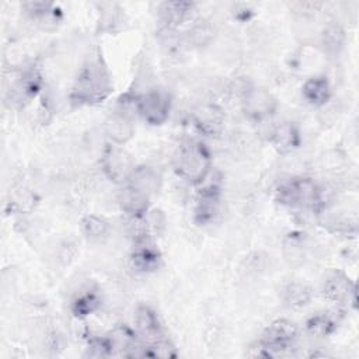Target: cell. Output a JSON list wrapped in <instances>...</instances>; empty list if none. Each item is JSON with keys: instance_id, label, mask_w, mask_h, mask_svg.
I'll return each instance as SVG.
<instances>
[{"instance_id": "ffe728a7", "label": "cell", "mask_w": 359, "mask_h": 359, "mask_svg": "<svg viewBox=\"0 0 359 359\" xmlns=\"http://www.w3.org/2000/svg\"><path fill=\"white\" fill-rule=\"evenodd\" d=\"M101 307V294L95 286L83 287L74 294L70 303V311L77 318H86Z\"/></svg>"}, {"instance_id": "e0dca14e", "label": "cell", "mask_w": 359, "mask_h": 359, "mask_svg": "<svg viewBox=\"0 0 359 359\" xmlns=\"http://www.w3.org/2000/svg\"><path fill=\"white\" fill-rule=\"evenodd\" d=\"M27 15L45 31H52L60 22V13L53 3L45 1H27L22 4Z\"/></svg>"}, {"instance_id": "4fadbf2b", "label": "cell", "mask_w": 359, "mask_h": 359, "mask_svg": "<svg viewBox=\"0 0 359 359\" xmlns=\"http://www.w3.org/2000/svg\"><path fill=\"white\" fill-rule=\"evenodd\" d=\"M161 261L160 251L151 240V236H142L133 238V250L130 262L139 272H151L158 268Z\"/></svg>"}, {"instance_id": "44dd1931", "label": "cell", "mask_w": 359, "mask_h": 359, "mask_svg": "<svg viewBox=\"0 0 359 359\" xmlns=\"http://www.w3.org/2000/svg\"><path fill=\"white\" fill-rule=\"evenodd\" d=\"M160 182H161V177L153 167L136 165L128 184L137 188L139 191H142L143 194L151 198V195H154L158 191Z\"/></svg>"}, {"instance_id": "8992f818", "label": "cell", "mask_w": 359, "mask_h": 359, "mask_svg": "<svg viewBox=\"0 0 359 359\" xmlns=\"http://www.w3.org/2000/svg\"><path fill=\"white\" fill-rule=\"evenodd\" d=\"M101 168L109 181L118 185H125L129 182L136 164L123 146L109 142L104 146L101 154Z\"/></svg>"}, {"instance_id": "3957f363", "label": "cell", "mask_w": 359, "mask_h": 359, "mask_svg": "<svg viewBox=\"0 0 359 359\" xmlns=\"http://www.w3.org/2000/svg\"><path fill=\"white\" fill-rule=\"evenodd\" d=\"M276 201L289 208L320 210L323 206V192L314 180L300 175L283 181L278 187Z\"/></svg>"}, {"instance_id": "ac0fdd59", "label": "cell", "mask_w": 359, "mask_h": 359, "mask_svg": "<svg viewBox=\"0 0 359 359\" xmlns=\"http://www.w3.org/2000/svg\"><path fill=\"white\" fill-rule=\"evenodd\" d=\"M42 87V77L36 67H28L24 70L11 87V95L14 101H28L34 98Z\"/></svg>"}, {"instance_id": "4316f807", "label": "cell", "mask_w": 359, "mask_h": 359, "mask_svg": "<svg viewBox=\"0 0 359 359\" xmlns=\"http://www.w3.org/2000/svg\"><path fill=\"white\" fill-rule=\"evenodd\" d=\"M112 346L108 337H93L88 341L86 356L90 358H107L112 356Z\"/></svg>"}, {"instance_id": "2e32d148", "label": "cell", "mask_w": 359, "mask_h": 359, "mask_svg": "<svg viewBox=\"0 0 359 359\" xmlns=\"http://www.w3.org/2000/svg\"><path fill=\"white\" fill-rule=\"evenodd\" d=\"M195 4L189 1H164L158 4L157 15L164 28H175L192 17Z\"/></svg>"}, {"instance_id": "7402d4cb", "label": "cell", "mask_w": 359, "mask_h": 359, "mask_svg": "<svg viewBox=\"0 0 359 359\" xmlns=\"http://www.w3.org/2000/svg\"><path fill=\"white\" fill-rule=\"evenodd\" d=\"M345 31L338 22H330L321 32L323 52L330 57H337L345 45Z\"/></svg>"}, {"instance_id": "cb8c5ba5", "label": "cell", "mask_w": 359, "mask_h": 359, "mask_svg": "<svg viewBox=\"0 0 359 359\" xmlns=\"http://www.w3.org/2000/svg\"><path fill=\"white\" fill-rule=\"evenodd\" d=\"M311 297H313L311 289L307 285L299 283V282H292L286 285L282 292V299L285 304L292 309H302L307 306L311 302Z\"/></svg>"}, {"instance_id": "9c48e42d", "label": "cell", "mask_w": 359, "mask_h": 359, "mask_svg": "<svg viewBox=\"0 0 359 359\" xmlns=\"http://www.w3.org/2000/svg\"><path fill=\"white\" fill-rule=\"evenodd\" d=\"M276 105L275 97L265 88L248 87L243 93V109L252 119L261 121L273 115Z\"/></svg>"}, {"instance_id": "8fae6325", "label": "cell", "mask_w": 359, "mask_h": 359, "mask_svg": "<svg viewBox=\"0 0 359 359\" xmlns=\"http://www.w3.org/2000/svg\"><path fill=\"white\" fill-rule=\"evenodd\" d=\"M195 128L206 136H219L226 123V114L217 104H202L192 111Z\"/></svg>"}, {"instance_id": "d4e9b609", "label": "cell", "mask_w": 359, "mask_h": 359, "mask_svg": "<svg viewBox=\"0 0 359 359\" xmlns=\"http://www.w3.org/2000/svg\"><path fill=\"white\" fill-rule=\"evenodd\" d=\"M80 229L81 233L93 241H98L104 237H107L108 231H109V223L97 215H86L81 220H80Z\"/></svg>"}, {"instance_id": "52a82bcc", "label": "cell", "mask_w": 359, "mask_h": 359, "mask_svg": "<svg viewBox=\"0 0 359 359\" xmlns=\"http://www.w3.org/2000/svg\"><path fill=\"white\" fill-rule=\"evenodd\" d=\"M323 296L337 306H355L356 302V286L341 271H330L323 280L321 286Z\"/></svg>"}, {"instance_id": "5b68a950", "label": "cell", "mask_w": 359, "mask_h": 359, "mask_svg": "<svg viewBox=\"0 0 359 359\" xmlns=\"http://www.w3.org/2000/svg\"><path fill=\"white\" fill-rule=\"evenodd\" d=\"M297 327L294 323L279 318L268 325L258 342L262 356H278L289 351L297 339Z\"/></svg>"}, {"instance_id": "277c9868", "label": "cell", "mask_w": 359, "mask_h": 359, "mask_svg": "<svg viewBox=\"0 0 359 359\" xmlns=\"http://www.w3.org/2000/svg\"><path fill=\"white\" fill-rule=\"evenodd\" d=\"M135 112L149 125H163L171 112V95L163 88H149L132 97Z\"/></svg>"}, {"instance_id": "30bf717a", "label": "cell", "mask_w": 359, "mask_h": 359, "mask_svg": "<svg viewBox=\"0 0 359 359\" xmlns=\"http://www.w3.org/2000/svg\"><path fill=\"white\" fill-rule=\"evenodd\" d=\"M222 201V191L219 185L210 184L202 188L196 196V203L194 208V222L198 226H208L219 215Z\"/></svg>"}, {"instance_id": "603a6c76", "label": "cell", "mask_w": 359, "mask_h": 359, "mask_svg": "<svg viewBox=\"0 0 359 359\" xmlns=\"http://www.w3.org/2000/svg\"><path fill=\"white\" fill-rule=\"evenodd\" d=\"M125 22H126V15L118 4L108 3L104 6L100 15V21H98L100 29L102 32L115 34L123 28Z\"/></svg>"}, {"instance_id": "7a4b0ae2", "label": "cell", "mask_w": 359, "mask_h": 359, "mask_svg": "<svg viewBox=\"0 0 359 359\" xmlns=\"http://www.w3.org/2000/svg\"><path fill=\"white\" fill-rule=\"evenodd\" d=\"M174 171L188 184L198 185L205 181L212 168L209 149L198 140L182 142L172 157Z\"/></svg>"}, {"instance_id": "d6986e66", "label": "cell", "mask_w": 359, "mask_h": 359, "mask_svg": "<svg viewBox=\"0 0 359 359\" xmlns=\"http://www.w3.org/2000/svg\"><path fill=\"white\" fill-rule=\"evenodd\" d=\"M331 86L325 76H313L302 86V95L311 107H323L331 98Z\"/></svg>"}, {"instance_id": "ba28073f", "label": "cell", "mask_w": 359, "mask_h": 359, "mask_svg": "<svg viewBox=\"0 0 359 359\" xmlns=\"http://www.w3.org/2000/svg\"><path fill=\"white\" fill-rule=\"evenodd\" d=\"M119 105V108H116L107 116L104 122V133L111 143L123 146L135 135V122L132 114L135 111H129L126 108V102L123 101H121Z\"/></svg>"}, {"instance_id": "7c38bea8", "label": "cell", "mask_w": 359, "mask_h": 359, "mask_svg": "<svg viewBox=\"0 0 359 359\" xmlns=\"http://www.w3.org/2000/svg\"><path fill=\"white\" fill-rule=\"evenodd\" d=\"M135 328L137 337L144 345L153 344L165 337L157 313L147 304H139L136 307Z\"/></svg>"}, {"instance_id": "5bb4252c", "label": "cell", "mask_w": 359, "mask_h": 359, "mask_svg": "<svg viewBox=\"0 0 359 359\" xmlns=\"http://www.w3.org/2000/svg\"><path fill=\"white\" fill-rule=\"evenodd\" d=\"M116 203L130 219H140L146 216L150 209V196L137 188L125 184L116 194Z\"/></svg>"}, {"instance_id": "484cf974", "label": "cell", "mask_w": 359, "mask_h": 359, "mask_svg": "<svg viewBox=\"0 0 359 359\" xmlns=\"http://www.w3.org/2000/svg\"><path fill=\"white\" fill-rule=\"evenodd\" d=\"M335 320L328 313H318L307 320V330L317 337H327L335 330Z\"/></svg>"}, {"instance_id": "6da1fadb", "label": "cell", "mask_w": 359, "mask_h": 359, "mask_svg": "<svg viewBox=\"0 0 359 359\" xmlns=\"http://www.w3.org/2000/svg\"><path fill=\"white\" fill-rule=\"evenodd\" d=\"M114 91V83L102 53L91 52L74 79L69 100L74 107H91L104 102Z\"/></svg>"}, {"instance_id": "9a60e30c", "label": "cell", "mask_w": 359, "mask_h": 359, "mask_svg": "<svg viewBox=\"0 0 359 359\" xmlns=\"http://www.w3.org/2000/svg\"><path fill=\"white\" fill-rule=\"evenodd\" d=\"M269 142L279 154H289L302 144L300 129L294 122H280L272 129Z\"/></svg>"}]
</instances>
